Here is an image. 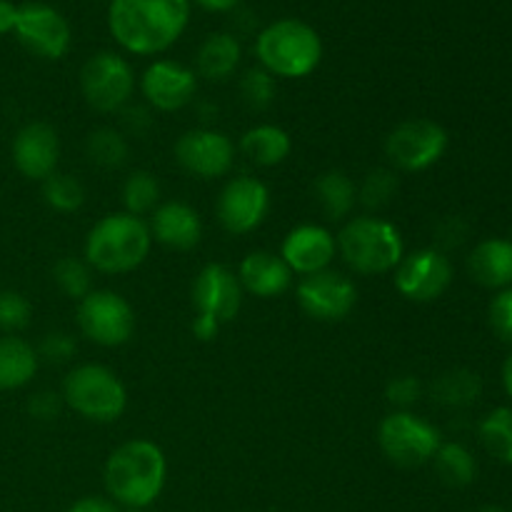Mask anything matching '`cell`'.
<instances>
[{
    "label": "cell",
    "mask_w": 512,
    "mask_h": 512,
    "mask_svg": "<svg viewBox=\"0 0 512 512\" xmlns=\"http://www.w3.org/2000/svg\"><path fill=\"white\" fill-rule=\"evenodd\" d=\"M190 0H110L108 28L115 43L135 55H158L183 35Z\"/></svg>",
    "instance_id": "6da1fadb"
},
{
    "label": "cell",
    "mask_w": 512,
    "mask_h": 512,
    "mask_svg": "<svg viewBox=\"0 0 512 512\" xmlns=\"http://www.w3.org/2000/svg\"><path fill=\"white\" fill-rule=\"evenodd\" d=\"M168 478L165 453L150 440H128L105 463V490L110 500L128 510H145L163 493Z\"/></svg>",
    "instance_id": "7a4b0ae2"
},
{
    "label": "cell",
    "mask_w": 512,
    "mask_h": 512,
    "mask_svg": "<svg viewBox=\"0 0 512 512\" xmlns=\"http://www.w3.org/2000/svg\"><path fill=\"white\" fill-rule=\"evenodd\" d=\"M153 245L143 218L130 213H110L90 228L85 238V263L108 275L130 273L145 263Z\"/></svg>",
    "instance_id": "3957f363"
},
{
    "label": "cell",
    "mask_w": 512,
    "mask_h": 512,
    "mask_svg": "<svg viewBox=\"0 0 512 512\" xmlns=\"http://www.w3.org/2000/svg\"><path fill=\"white\" fill-rule=\"evenodd\" d=\"M260 68L273 78H305L323 58V40L313 25L298 18H283L265 25L255 38Z\"/></svg>",
    "instance_id": "277c9868"
},
{
    "label": "cell",
    "mask_w": 512,
    "mask_h": 512,
    "mask_svg": "<svg viewBox=\"0 0 512 512\" xmlns=\"http://www.w3.org/2000/svg\"><path fill=\"white\" fill-rule=\"evenodd\" d=\"M338 253L360 275H383L398 268L405 255L403 235L393 223L373 215L353 218L338 235Z\"/></svg>",
    "instance_id": "5b68a950"
},
{
    "label": "cell",
    "mask_w": 512,
    "mask_h": 512,
    "mask_svg": "<svg viewBox=\"0 0 512 512\" xmlns=\"http://www.w3.org/2000/svg\"><path fill=\"white\" fill-rule=\"evenodd\" d=\"M63 403L85 420L115 423L128 408V393L118 375L105 365L85 363L68 373L63 383Z\"/></svg>",
    "instance_id": "8992f818"
},
{
    "label": "cell",
    "mask_w": 512,
    "mask_h": 512,
    "mask_svg": "<svg viewBox=\"0 0 512 512\" xmlns=\"http://www.w3.org/2000/svg\"><path fill=\"white\" fill-rule=\"evenodd\" d=\"M440 430L410 410H395L378 425V445L390 463L418 468L433 460L440 448Z\"/></svg>",
    "instance_id": "52a82bcc"
},
{
    "label": "cell",
    "mask_w": 512,
    "mask_h": 512,
    "mask_svg": "<svg viewBox=\"0 0 512 512\" xmlns=\"http://www.w3.org/2000/svg\"><path fill=\"white\" fill-rule=\"evenodd\" d=\"M80 333L103 348H120L135 333V313L123 295L90 290L78 305Z\"/></svg>",
    "instance_id": "ba28073f"
},
{
    "label": "cell",
    "mask_w": 512,
    "mask_h": 512,
    "mask_svg": "<svg viewBox=\"0 0 512 512\" xmlns=\"http://www.w3.org/2000/svg\"><path fill=\"white\" fill-rule=\"evenodd\" d=\"M448 150V133L440 123L428 118L403 120L390 130L385 140V153L395 168L405 173H420L438 163Z\"/></svg>",
    "instance_id": "9c48e42d"
},
{
    "label": "cell",
    "mask_w": 512,
    "mask_h": 512,
    "mask_svg": "<svg viewBox=\"0 0 512 512\" xmlns=\"http://www.w3.org/2000/svg\"><path fill=\"white\" fill-rule=\"evenodd\" d=\"M80 90L93 110L115 113L133 98L135 73L118 53H95L80 70Z\"/></svg>",
    "instance_id": "30bf717a"
},
{
    "label": "cell",
    "mask_w": 512,
    "mask_h": 512,
    "mask_svg": "<svg viewBox=\"0 0 512 512\" xmlns=\"http://www.w3.org/2000/svg\"><path fill=\"white\" fill-rule=\"evenodd\" d=\"M270 210V190L253 175H240L220 190L215 215L230 235H245L260 228Z\"/></svg>",
    "instance_id": "8fae6325"
},
{
    "label": "cell",
    "mask_w": 512,
    "mask_h": 512,
    "mask_svg": "<svg viewBox=\"0 0 512 512\" xmlns=\"http://www.w3.org/2000/svg\"><path fill=\"white\" fill-rule=\"evenodd\" d=\"M450 280H453V265L438 248H423L403 255L395 268V288L413 303L438 300L450 288Z\"/></svg>",
    "instance_id": "7c38bea8"
},
{
    "label": "cell",
    "mask_w": 512,
    "mask_h": 512,
    "mask_svg": "<svg viewBox=\"0 0 512 512\" xmlns=\"http://www.w3.org/2000/svg\"><path fill=\"white\" fill-rule=\"evenodd\" d=\"M298 303L310 318L320 323H338L353 313L358 303V288L350 278L335 270H320V273L305 275L298 283Z\"/></svg>",
    "instance_id": "4fadbf2b"
},
{
    "label": "cell",
    "mask_w": 512,
    "mask_h": 512,
    "mask_svg": "<svg viewBox=\"0 0 512 512\" xmlns=\"http://www.w3.org/2000/svg\"><path fill=\"white\" fill-rule=\"evenodd\" d=\"M15 35L20 45L45 60H58L70 48V25L53 5L25 3L18 5Z\"/></svg>",
    "instance_id": "5bb4252c"
},
{
    "label": "cell",
    "mask_w": 512,
    "mask_h": 512,
    "mask_svg": "<svg viewBox=\"0 0 512 512\" xmlns=\"http://www.w3.org/2000/svg\"><path fill=\"white\" fill-rule=\"evenodd\" d=\"M175 160L185 173L195 175V178H220L233 168L235 145L220 130H188L175 143Z\"/></svg>",
    "instance_id": "9a60e30c"
},
{
    "label": "cell",
    "mask_w": 512,
    "mask_h": 512,
    "mask_svg": "<svg viewBox=\"0 0 512 512\" xmlns=\"http://www.w3.org/2000/svg\"><path fill=\"white\" fill-rule=\"evenodd\" d=\"M243 293V285L233 270L218 263L205 265L193 283L195 315H205L218 325L230 323L233 318H238Z\"/></svg>",
    "instance_id": "2e32d148"
},
{
    "label": "cell",
    "mask_w": 512,
    "mask_h": 512,
    "mask_svg": "<svg viewBox=\"0 0 512 512\" xmlns=\"http://www.w3.org/2000/svg\"><path fill=\"white\" fill-rule=\"evenodd\" d=\"M140 90L155 110L173 113L185 108L198 93V78L190 68L175 60H155L140 78Z\"/></svg>",
    "instance_id": "e0dca14e"
},
{
    "label": "cell",
    "mask_w": 512,
    "mask_h": 512,
    "mask_svg": "<svg viewBox=\"0 0 512 512\" xmlns=\"http://www.w3.org/2000/svg\"><path fill=\"white\" fill-rule=\"evenodd\" d=\"M60 138L48 123H28L13 140V163L28 180H45L58 173Z\"/></svg>",
    "instance_id": "ac0fdd59"
},
{
    "label": "cell",
    "mask_w": 512,
    "mask_h": 512,
    "mask_svg": "<svg viewBox=\"0 0 512 512\" xmlns=\"http://www.w3.org/2000/svg\"><path fill=\"white\" fill-rule=\"evenodd\" d=\"M335 243L333 233L323 225H298V228L290 230L283 240V248H280V258L285 260L293 273L298 275H313L320 270H328V265L333 263Z\"/></svg>",
    "instance_id": "d6986e66"
},
{
    "label": "cell",
    "mask_w": 512,
    "mask_h": 512,
    "mask_svg": "<svg viewBox=\"0 0 512 512\" xmlns=\"http://www.w3.org/2000/svg\"><path fill=\"white\" fill-rule=\"evenodd\" d=\"M150 235L170 250H193L203 238V223L188 203L170 200L153 210Z\"/></svg>",
    "instance_id": "ffe728a7"
},
{
    "label": "cell",
    "mask_w": 512,
    "mask_h": 512,
    "mask_svg": "<svg viewBox=\"0 0 512 512\" xmlns=\"http://www.w3.org/2000/svg\"><path fill=\"white\" fill-rule=\"evenodd\" d=\"M238 280L245 293L255 295V298H275L290 288L293 270L285 265L280 255L268 253V250H255V253L245 255L243 263H240Z\"/></svg>",
    "instance_id": "44dd1931"
},
{
    "label": "cell",
    "mask_w": 512,
    "mask_h": 512,
    "mask_svg": "<svg viewBox=\"0 0 512 512\" xmlns=\"http://www.w3.org/2000/svg\"><path fill=\"white\" fill-rule=\"evenodd\" d=\"M470 275L485 288H510L512 285V240L488 238L475 245L468 258Z\"/></svg>",
    "instance_id": "7402d4cb"
},
{
    "label": "cell",
    "mask_w": 512,
    "mask_h": 512,
    "mask_svg": "<svg viewBox=\"0 0 512 512\" xmlns=\"http://www.w3.org/2000/svg\"><path fill=\"white\" fill-rule=\"evenodd\" d=\"M240 58H243V48L233 33H213L200 43L195 65L203 78L223 83L238 70Z\"/></svg>",
    "instance_id": "603a6c76"
},
{
    "label": "cell",
    "mask_w": 512,
    "mask_h": 512,
    "mask_svg": "<svg viewBox=\"0 0 512 512\" xmlns=\"http://www.w3.org/2000/svg\"><path fill=\"white\" fill-rule=\"evenodd\" d=\"M293 150V140L278 125H255L248 133L240 138V153L255 165H263V168H273L280 165Z\"/></svg>",
    "instance_id": "cb8c5ba5"
},
{
    "label": "cell",
    "mask_w": 512,
    "mask_h": 512,
    "mask_svg": "<svg viewBox=\"0 0 512 512\" xmlns=\"http://www.w3.org/2000/svg\"><path fill=\"white\" fill-rule=\"evenodd\" d=\"M38 370V353L33 345L15 335L0 338V390H18L33 380Z\"/></svg>",
    "instance_id": "d4e9b609"
},
{
    "label": "cell",
    "mask_w": 512,
    "mask_h": 512,
    "mask_svg": "<svg viewBox=\"0 0 512 512\" xmlns=\"http://www.w3.org/2000/svg\"><path fill=\"white\" fill-rule=\"evenodd\" d=\"M433 400L443 408L450 410H463L470 408L475 400L480 398L483 393V383H480V375L473 373L468 368H453V370H445L435 378L433 388Z\"/></svg>",
    "instance_id": "484cf974"
},
{
    "label": "cell",
    "mask_w": 512,
    "mask_h": 512,
    "mask_svg": "<svg viewBox=\"0 0 512 512\" xmlns=\"http://www.w3.org/2000/svg\"><path fill=\"white\" fill-rule=\"evenodd\" d=\"M313 190L315 200H318L320 210H323L328 220L348 218L355 205V198H358L355 183L343 170H328V173L318 175Z\"/></svg>",
    "instance_id": "4316f807"
},
{
    "label": "cell",
    "mask_w": 512,
    "mask_h": 512,
    "mask_svg": "<svg viewBox=\"0 0 512 512\" xmlns=\"http://www.w3.org/2000/svg\"><path fill=\"white\" fill-rule=\"evenodd\" d=\"M433 465L440 483L448 488H468L478 478V463L473 453L460 443H440L438 453L433 455Z\"/></svg>",
    "instance_id": "83f0119b"
},
{
    "label": "cell",
    "mask_w": 512,
    "mask_h": 512,
    "mask_svg": "<svg viewBox=\"0 0 512 512\" xmlns=\"http://www.w3.org/2000/svg\"><path fill=\"white\" fill-rule=\"evenodd\" d=\"M480 443L498 463L512 465V408H495L478 428Z\"/></svg>",
    "instance_id": "f1b7e54d"
},
{
    "label": "cell",
    "mask_w": 512,
    "mask_h": 512,
    "mask_svg": "<svg viewBox=\"0 0 512 512\" xmlns=\"http://www.w3.org/2000/svg\"><path fill=\"white\" fill-rule=\"evenodd\" d=\"M123 205L125 213L135 215V218L153 213L160 205V183L155 180V175L148 170L130 173L123 185Z\"/></svg>",
    "instance_id": "f546056e"
},
{
    "label": "cell",
    "mask_w": 512,
    "mask_h": 512,
    "mask_svg": "<svg viewBox=\"0 0 512 512\" xmlns=\"http://www.w3.org/2000/svg\"><path fill=\"white\" fill-rule=\"evenodd\" d=\"M85 153L95 165L105 170L120 168L128 160V143L115 128H98L85 140Z\"/></svg>",
    "instance_id": "4dcf8cb0"
},
{
    "label": "cell",
    "mask_w": 512,
    "mask_h": 512,
    "mask_svg": "<svg viewBox=\"0 0 512 512\" xmlns=\"http://www.w3.org/2000/svg\"><path fill=\"white\" fill-rule=\"evenodd\" d=\"M43 198L58 213H75L85 203V188L75 175L53 173L43 180Z\"/></svg>",
    "instance_id": "1f68e13d"
},
{
    "label": "cell",
    "mask_w": 512,
    "mask_h": 512,
    "mask_svg": "<svg viewBox=\"0 0 512 512\" xmlns=\"http://www.w3.org/2000/svg\"><path fill=\"white\" fill-rule=\"evenodd\" d=\"M53 280L73 300H83L93 290L90 265L80 258H70V255H65L53 265Z\"/></svg>",
    "instance_id": "d6a6232c"
},
{
    "label": "cell",
    "mask_w": 512,
    "mask_h": 512,
    "mask_svg": "<svg viewBox=\"0 0 512 512\" xmlns=\"http://www.w3.org/2000/svg\"><path fill=\"white\" fill-rule=\"evenodd\" d=\"M398 193V175L388 168H375L365 175L358 190V200L368 210H380L390 203Z\"/></svg>",
    "instance_id": "836d02e7"
},
{
    "label": "cell",
    "mask_w": 512,
    "mask_h": 512,
    "mask_svg": "<svg viewBox=\"0 0 512 512\" xmlns=\"http://www.w3.org/2000/svg\"><path fill=\"white\" fill-rule=\"evenodd\" d=\"M240 95L248 103V108L265 110L275 98V80L268 70L253 68L240 80Z\"/></svg>",
    "instance_id": "e575fe53"
},
{
    "label": "cell",
    "mask_w": 512,
    "mask_h": 512,
    "mask_svg": "<svg viewBox=\"0 0 512 512\" xmlns=\"http://www.w3.org/2000/svg\"><path fill=\"white\" fill-rule=\"evenodd\" d=\"M30 323V303L20 293L3 290L0 293V330L15 333Z\"/></svg>",
    "instance_id": "d590c367"
},
{
    "label": "cell",
    "mask_w": 512,
    "mask_h": 512,
    "mask_svg": "<svg viewBox=\"0 0 512 512\" xmlns=\"http://www.w3.org/2000/svg\"><path fill=\"white\" fill-rule=\"evenodd\" d=\"M490 328L505 343H512V285L503 288L490 303Z\"/></svg>",
    "instance_id": "8d00e7d4"
},
{
    "label": "cell",
    "mask_w": 512,
    "mask_h": 512,
    "mask_svg": "<svg viewBox=\"0 0 512 512\" xmlns=\"http://www.w3.org/2000/svg\"><path fill=\"white\" fill-rule=\"evenodd\" d=\"M420 393H423V385L415 375H400V378H393L385 388V398L388 403H393L395 408H403L408 410L410 405L418 403Z\"/></svg>",
    "instance_id": "74e56055"
},
{
    "label": "cell",
    "mask_w": 512,
    "mask_h": 512,
    "mask_svg": "<svg viewBox=\"0 0 512 512\" xmlns=\"http://www.w3.org/2000/svg\"><path fill=\"white\" fill-rule=\"evenodd\" d=\"M78 345H75V338L70 333H48L40 343V358H45L48 363H68L75 355Z\"/></svg>",
    "instance_id": "f35d334b"
},
{
    "label": "cell",
    "mask_w": 512,
    "mask_h": 512,
    "mask_svg": "<svg viewBox=\"0 0 512 512\" xmlns=\"http://www.w3.org/2000/svg\"><path fill=\"white\" fill-rule=\"evenodd\" d=\"M60 405H63V398H58L55 393H38L30 398L28 410L33 418L38 420H53L58 418L60 413Z\"/></svg>",
    "instance_id": "ab89813d"
},
{
    "label": "cell",
    "mask_w": 512,
    "mask_h": 512,
    "mask_svg": "<svg viewBox=\"0 0 512 512\" xmlns=\"http://www.w3.org/2000/svg\"><path fill=\"white\" fill-rule=\"evenodd\" d=\"M68 512H120L115 508L113 500L95 498V495H88V498H80L78 503H73Z\"/></svg>",
    "instance_id": "60d3db41"
},
{
    "label": "cell",
    "mask_w": 512,
    "mask_h": 512,
    "mask_svg": "<svg viewBox=\"0 0 512 512\" xmlns=\"http://www.w3.org/2000/svg\"><path fill=\"white\" fill-rule=\"evenodd\" d=\"M220 325L215 323V320L205 318V315H195L193 318V335L198 340H203V343H208V340H213L215 335H218Z\"/></svg>",
    "instance_id": "b9f144b4"
},
{
    "label": "cell",
    "mask_w": 512,
    "mask_h": 512,
    "mask_svg": "<svg viewBox=\"0 0 512 512\" xmlns=\"http://www.w3.org/2000/svg\"><path fill=\"white\" fill-rule=\"evenodd\" d=\"M15 20H18V5L0 0V33H13Z\"/></svg>",
    "instance_id": "7bdbcfd3"
},
{
    "label": "cell",
    "mask_w": 512,
    "mask_h": 512,
    "mask_svg": "<svg viewBox=\"0 0 512 512\" xmlns=\"http://www.w3.org/2000/svg\"><path fill=\"white\" fill-rule=\"evenodd\" d=\"M205 10H213V13H225V10L238 8L240 0H198Z\"/></svg>",
    "instance_id": "ee69618b"
},
{
    "label": "cell",
    "mask_w": 512,
    "mask_h": 512,
    "mask_svg": "<svg viewBox=\"0 0 512 512\" xmlns=\"http://www.w3.org/2000/svg\"><path fill=\"white\" fill-rule=\"evenodd\" d=\"M503 385H505V393H508L512 398V353L503 365Z\"/></svg>",
    "instance_id": "f6af8a7d"
},
{
    "label": "cell",
    "mask_w": 512,
    "mask_h": 512,
    "mask_svg": "<svg viewBox=\"0 0 512 512\" xmlns=\"http://www.w3.org/2000/svg\"><path fill=\"white\" fill-rule=\"evenodd\" d=\"M478 512H508V510H503L500 505H485V508H480Z\"/></svg>",
    "instance_id": "bcb514c9"
},
{
    "label": "cell",
    "mask_w": 512,
    "mask_h": 512,
    "mask_svg": "<svg viewBox=\"0 0 512 512\" xmlns=\"http://www.w3.org/2000/svg\"><path fill=\"white\" fill-rule=\"evenodd\" d=\"M128 512H145V510H128Z\"/></svg>",
    "instance_id": "7dc6e473"
}]
</instances>
